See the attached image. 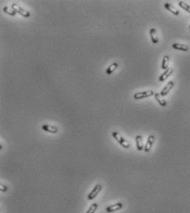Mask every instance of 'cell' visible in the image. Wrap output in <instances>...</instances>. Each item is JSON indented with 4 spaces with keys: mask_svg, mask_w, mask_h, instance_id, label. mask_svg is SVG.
<instances>
[{
    "mask_svg": "<svg viewBox=\"0 0 190 213\" xmlns=\"http://www.w3.org/2000/svg\"><path fill=\"white\" fill-rule=\"evenodd\" d=\"M155 95V93L153 90H147V91H144V92H140V93H137L133 95L134 99L136 100H139V99H142V98H149Z\"/></svg>",
    "mask_w": 190,
    "mask_h": 213,
    "instance_id": "3",
    "label": "cell"
},
{
    "mask_svg": "<svg viewBox=\"0 0 190 213\" xmlns=\"http://www.w3.org/2000/svg\"><path fill=\"white\" fill-rule=\"evenodd\" d=\"M2 149H3V145L0 144V150H2Z\"/></svg>",
    "mask_w": 190,
    "mask_h": 213,
    "instance_id": "21",
    "label": "cell"
},
{
    "mask_svg": "<svg viewBox=\"0 0 190 213\" xmlns=\"http://www.w3.org/2000/svg\"><path fill=\"white\" fill-rule=\"evenodd\" d=\"M117 67H118V63H117V62H113L112 65L106 69V74H107V75H112V73L116 70V69H117Z\"/></svg>",
    "mask_w": 190,
    "mask_h": 213,
    "instance_id": "14",
    "label": "cell"
},
{
    "mask_svg": "<svg viewBox=\"0 0 190 213\" xmlns=\"http://www.w3.org/2000/svg\"><path fill=\"white\" fill-rule=\"evenodd\" d=\"M174 86V81H170V82H168V84L164 86V88L161 90V92H160V94L162 97L166 96L167 94L171 91V89L173 88Z\"/></svg>",
    "mask_w": 190,
    "mask_h": 213,
    "instance_id": "7",
    "label": "cell"
},
{
    "mask_svg": "<svg viewBox=\"0 0 190 213\" xmlns=\"http://www.w3.org/2000/svg\"><path fill=\"white\" fill-rule=\"evenodd\" d=\"M179 6L183 9L184 11H186L187 13H190V6L189 4H187L185 2H183V1H179Z\"/></svg>",
    "mask_w": 190,
    "mask_h": 213,
    "instance_id": "17",
    "label": "cell"
},
{
    "mask_svg": "<svg viewBox=\"0 0 190 213\" xmlns=\"http://www.w3.org/2000/svg\"><path fill=\"white\" fill-rule=\"evenodd\" d=\"M150 40L153 44H157L159 42V38L157 36V32L155 28H150Z\"/></svg>",
    "mask_w": 190,
    "mask_h": 213,
    "instance_id": "11",
    "label": "cell"
},
{
    "mask_svg": "<svg viewBox=\"0 0 190 213\" xmlns=\"http://www.w3.org/2000/svg\"><path fill=\"white\" fill-rule=\"evenodd\" d=\"M136 145H137V148L138 150L139 151H141L144 150V145H143V139H142V137L140 136V135H137L136 137Z\"/></svg>",
    "mask_w": 190,
    "mask_h": 213,
    "instance_id": "13",
    "label": "cell"
},
{
    "mask_svg": "<svg viewBox=\"0 0 190 213\" xmlns=\"http://www.w3.org/2000/svg\"><path fill=\"white\" fill-rule=\"evenodd\" d=\"M3 13H6V14H9L10 16H16L17 13L13 10V9H9L8 7H4L3 9Z\"/></svg>",
    "mask_w": 190,
    "mask_h": 213,
    "instance_id": "18",
    "label": "cell"
},
{
    "mask_svg": "<svg viewBox=\"0 0 190 213\" xmlns=\"http://www.w3.org/2000/svg\"><path fill=\"white\" fill-rule=\"evenodd\" d=\"M174 50H178V51H188L189 50V47L186 45L183 44H180V43H174L172 45Z\"/></svg>",
    "mask_w": 190,
    "mask_h": 213,
    "instance_id": "12",
    "label": "cell"
},
{
    "mask_svg": "<svg viewBox=\"0 0 190 213\" xmlns=\"http://www.w3.org/2000/svg\"><path fill=\"white\" fill-rule=\"evenodd\" d=\"M102 188H103V187H102L101 184H96L94 186V188H93V190L89 193V194L87 197L88 200H89V201L94 200L95 197L98 196V194L101 192Z\"/></svg>",
    "mask_w": 190,
    "mask_h": 213,
    "instance_id": "4",
    "label": "cell"
},
{
    "mask_svg": "<svg viewBox=\"0 0 190 213\" xmlns=\"http://www.w3.org/2000/svg\"><path fill=\"white\" fill-rule=\"evenodd\" d=\"M98 203H93V204L90 206V207L88 208V210L87 211L86 213H95V212L97 211L98 209Z\"/></svg>",
    "mask_w": 190,
    "mask_h": 213,
    "instance_id": "19",
    "label": "cell"
},
{
    "mask_svg": "<svg viewBox=\"0 0 190 213\" xmlns=\"http://www.w3.org/2000/svg\"><path fill=\"white\" fill-rule=\"evenodd\" d=\"M12 9H13L17 13L20 14V15L22 16V17H30V16H31V13H30L28 11H26V10L23 9L22 8H21V7H20L18 4H17V3H13V4H12Z\"/></svg>",
    "mask_w": 190,
    "mask_h": 213,
    "instance_id": "2",
    "label": "cell"
},
{
    "mask_svg": "<svg viewBox=\"0 0 190 213\" xmlns=\"http://www.w3.org/2000/svg\"><path fill=\"white\" fill-rule=\"evenodd\" d=\"M169 64H170V55H164V58H163V60H162L161 69L166 70L167 69L169 68Z\"/></svg>",
    "mask_w": 190,
    "mask_h": 213,
    "instance_id": "16",
    "label": "cell"
},
{
    "mask_svg": "<svg viewBox=\"0 0 190 213\" xmlns=\"http://www.w3.org/2000/svg\"><path fill=\"white\" fill-rule=\"evenodd\" d=\"M112 137L116 140V141L120 145H121L123 148L125 149H129L130 148V144L128 141H127L123 137H121V135L117 132V131H112Z\"/></svg>",
    "mask_w": 190,
    "mask_h": 213,
    "instance_id": "1",
    "label": "cell"
},
{
    "mask_svg": "<svg viewBox=\"0 0 190 213\" xmlns=\"http://www.w3.org/2000/svg\"><path fill=\"white\" fill-rule=\"evenodd\" d=\"M189 29H190V26H189Z\"/></svg>",
    "mask_w": 190,
    "mask_h": 213,
    "instance_id": "22",
    "label": "cell"
},
{
    "mask_svg": "<svg viewBox=\"0 0 190 213\" xmlns=\"http://www.w3.org/2000/svg\"><path fill=\"white\" fill-rule=\"evenodd\" d=\"M155 140H156V137L154 135H150L149 137H148V139H147V141H146V144L145 145V147H144V150H145V152H150V150H151V148H152V146L154 145V143H155Z\"/></svg>",
    "mask_w": 190,
    "mask_h": 213,
    "instance_id": "5",
    "label": "cell"
},
{
    "mask_svg": "<svg viewBox=\"0 0 190 213\" xmlns=\"http://www.w3.org/2000/svg\"><path fill=\"white\" fill-rule=\"evenodd\" d=\"M42 129L46 131V132H49V133H52V134H56L59 130L56 127H54V126H51V125H43L42 127Z\"/></svg>",
    "mask_w": 190,
    "mask_h": 213,
    "instance_id": "9",
    "label": "cell"
},
{
    "mask_svg": "<svg viewBox=\"0 0 190 213\" xmlns=\"http://www.w3.org/2000/svg\"><path fill=\"white\" fill-rule=\"evenodd\" d=\"M122 206H123V204L121 202H117L115 204L108 206L106 208V212L108 213L115 212H117V211L121 210V208H122Z\"/></svg>",
    "mask_w": 190,
    "mask_h": 213,
    "instance_id": "6",
    "label": "cell"
},
{
    "mask_svg": "<svg viewBox=\"0 0 190 213\" xmlns=\"http://www.w3.org/2000/svg\"><path fill=\"white\" fill-rule=\"evenodd\" d=\"M164 7L167 9L169 12H170L171 13H173L174 16H179V11L178 9H176L174 7L172 4L169 3H165L164 4Z\"/></svg>",
    "mask_w": 190,
    "mask_h": 213,
    "instance_id": "10",
    "label": "cell"
},
{
    "mask_svg": "<svg viewBox=\"0 0 190 213\" xmlns=\"http://www.w3.org/2000/svg\"><path fill=\"white\" fill-rule=\"evenodd\" d=\"M174 73V69L172 68H168L166 70H164V72L163 74H161V75L159 78L160 82H164L170 76Z\"/></svg>",
    "mask_w": 190,
    "mask_h": 213,
    "instance_id": "8",
    "label": "cell"
},
{
    "mask_svg": "<svg viewBox=\"0 0 190 213\" xmlns=\"http://www.w3.org/2000/svg\"><path fill=\"white\" fill-rule=\"evenodd\" d=\"M8 190H9V188H8L7 186H5V185H3V184H1V186H0V191H1L2 193H6Z\"/></svg>",
    "mask_w": 190,
    "mask_h": 213,
    "instance_id": "20",
    "label": "cell"
},
{
    "mask_svg": "<svg viewBox=\"0 0 190 213\" xmlns=\"http://www.w3.org/2000/svg\"><path fill=\"white\" fill-rule=\"evenodd\" d=\"M155 98H156V102H158L161 107H165L167 105V102L162 98V96L160 94H155Z\"/></svg>",
    "mask_w": 190,
    "mask_h": 213,
    "instance_id": "15",
    "label": "cell"
}]
</instances>
